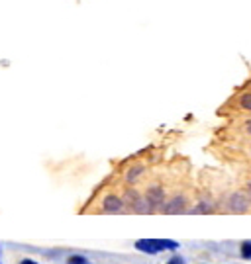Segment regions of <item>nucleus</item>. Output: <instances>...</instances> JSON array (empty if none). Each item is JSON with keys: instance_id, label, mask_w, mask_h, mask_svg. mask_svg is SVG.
<instances>
[{"instance_id": "obj_1", "label": "nucleus", "mask_w": 251, "mask_h": 264, "mask_svg": "<svg viewBox=\"0 0 251 264\" xmlns=\"http://www.w3.org/2000/svg\"><path fill=\"white\" fill-rule=\"evenodd\" d=\"M249 207H251V200L243 192L230 194V198H228V209L231 213H245V211H249Z\"/></svg>"}, {"instance_id": "obj_2", "label": "nucleus", "mask_w": 251, "mask_h": 264, "mask_svg": "<svg viewBox=\"0 0 251 264\" xmlns=\"http://www.w3.org/2000/svg\"><path fill=\"white\" fill-rule=\"evenodd\" d=\"M136 248L142 250V252H147V254H157L161 252L159 245H157V239H138L136 241Z\"/></svg>"}, {"instance_id": "obj_3", "label": "nucleus", "mask_w": 251, "mask_h": 264, "mask_svg": "<svg viewBox=\"0 0 251 264\" xmlns=\"http://www.w3.org/2000/svg\"><path fill=\"white\" fill-rule=\"evenodd\" d=\"M146 200H147V204L151 207H155V206H161L165 202V194H163V190L159 186H151L147 190V194H146Z\"/></svg>"}, {"instance_id": "obj_4", "label": "nucleus", "mask_w": 251, "mask_h": 264, "mask_svg": "<svg viewBox=\"0 0 251 264\" xmlns=\"http://www.w3.org/2000/svg\"><path fill=\"white\" fill-rule=\"evenodd\" d=\"M185 206H187V200L183 196H177V198H171L163 209H165V213H181V211H185Z\"/></svg>"}, {"instance_id": "obj_5", "label": "nucleus", "mask_w": 251, "mask_h": 264, "mask_svg": "<svg viewBox=\"0 0 251 264\" xmlns=\"http://www.w3.org/2000/svg\"><path fill=\"white\" fill-rule=\"evenodd\" d=\"M122 207H124V202H122L118 196H106L104 202H102V209H104V211L116 213V211H120Z\"/></svg>"}, {"instance_id": "obj_6", "label": "nucleus", "mask_w": 251, "mask_h": 264, "mask_svg": "<svg viewBox=\"0 0 251 264\" xmlns=\"http://www.w3.org/2000/svg\"><path fill=\"white\" fill-rule=\"evenodd\" d=\"M239 254L243 260H251V241H243L239 245Z\"/></svg>"}, {"instance_id": "obj_7", "label": "nucleus", "mask_w": 251, "mask_h": 264, "mask_svg": "<svg viewBox=\"0 0 251 264\" xmlns=\"http://www.w3.org/2000/svg\"><path fill=\"white\" fill-rule=\"evenodd\" d=\"M144 172V167H134L132 170H128V174H126V178H128V182H136V178Z\"/></svg>"}, {"instance_id": "obj_8", "label": "nucleus", "mask_w": 251, "mask_h": 264, "mask_svg": "<svg viewBox=\"0 0 251 264\" xmlns=\"http://www.w3.org/2000/svg\"><path fill=\"white\" fill-rule=\"evenodd\" d=\"M239 106H241L243 110L251 112V92H247V94H243V96L239 98Z\"/></svg>"}, {"instance_id": "obj_9", "label": "nucleus", "mask_w": 251, "mask_h": 264, "mask_svg": "<svg viewBox=\"0 0 251 264\" xmlns=\"http://www.w3.org/2000/svg\"><path fill=\"white\" fill-rule=\"evenodd\" d=\"M67 264H88V260H86L84 256L75 254V256H71V258H69V262H67Z\"/></svg>"}, {"instance_id": "obj_10", "label": "nucleus", "mask_w": 251, "mask_h": 264, "mask_svg": "<svg viewBox=\"0 0 251 264\" xmlns=\"http://www.w3.org/2000/svg\"><path fill=\"white\" fill-rule=\"evenodd\" d=\"M212 209H214V207H212L208 202H200V204H198V207H196L194 211H206V213H208V211H212Z\"/></svg>"}, {"instance_id": "obj_11", "label": "nucleus", "mask_w": 251, "mask_h": 264, "mask_svg": "<svg viewBox=\"0 0 251 264\" xmlns=\"http://www.w3.org/2000/svg\"><path fill=\"white\" fill-rule=\"evenodd\" d=\"M167 264H187L185 262V258L183 256H173V258H169V262Z\"/></svg>"}, {"instance_id": "obj_12", "label": "nucleus", "mask_w": 251, "mask_h": 264, "mask_svg": "<svg viewBox=\"0 0 251 264\" xmlns=\"http://www.w3.org/2000/svg\"><path fill=\"white\" fill-rule=\"evenodd\" d=\"M20 264H38V262H36V260H32V258H26V260H22Z\"/></svg>"}, {"instance_id": "obj_13", "label": "nucleus", "mask_w": 251, "mask_h": 264, "mask_svg": "<svg viewBox=\"0 0 251 264\" xmlns=\"http://www.w3.org/2000/svg\"><path fill=\"white\" fill-rule=\"evenodd\" d=\"M247 192H249V196H251V182H247Z\"/></svg>"}, {"instance_id": "obj_14", "label": "nucleus", "mask_w": 251, "mask_h": 264, "mask_svg": "<svg viewBox=\"0 0 251 264\" xmlns=\"http://www.w3.org/2000/svg\"><path fill=\"white\" fill-rule=\"evenodd\" d=\"M247 133H251V121L247 123Z\"/></svg>"}]
</instances>
